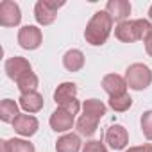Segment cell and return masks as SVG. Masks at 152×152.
<instances>
[{
	"instance_id": "cell-1",
	"label": "cell",
	"mask_w": 152,
	"mask_h": 152,
	"mask_svg": "<svg viewBox=\"0 0 152 152\" xmlns=\"http://www.w3.org/2000/svg\"><path fill=\"white\" fill-rule=\"evenodd\" d=\"M111 29H113V18L109 16V13L107 11H97L86 25L84 38L90 45L100 47L107 41Z\"/></svg>"
},
{
	"instance_id": "cell-2",
	"label": "cell",
	"mask_w": 152,
	"mask_h": 152,
	"mask_svg": "<svg viewBox=\"0 0 152 152\" xmlns=\"http://www.w3.org/2000/svg\"><path fill=\"white\" fill-rule=\"evenodd\" d=\"M152 32V23L148 20H125L116 25L115 36L124 43H132L138 39H147Z\"/></svg>"
},
{
	"instance_id": "cell-3",
	"label": "cell",
	"mask_w": 152,
	"mask_h": 152,
	"mask_svg": "<svg viewBox=\"0 0 152 152\" xmlns=\"http://www.w3.org/2000/svg\"><path fill=\"white\" fill-rule=\"evenodd\" d=\"M75 95H77V86L73 83H63V84L57 86V90L54 93V100L61 109H64V111H68L75 116L81 109V104L75 99Z\"/></svg>"
},
{
	"instance_id": "cell-4",
	"label": "cell",
	"mask_w": 152,
	"mask_h": 152,
	"mask_svg": "<svg viewBox=\"0 0 152 152\" xmlns=\"http://www.w3.org/2000/svg\"><path fill=\"white\" fill-rule=\"evenodd\" d=\"M125 81H127L129 88H132L136 91H141V90L148 88V84L152 81V72L147 64L134 63L125 70Z\"/></svg>"
},
{
	"instance_id": "cell-5",
	"label": "cell",
	"mask_w": 152,
	"mask_h": 152,
	"mask_svg": "<svg viewBox=\"0 0 152 152\" xmlns=\"http://www.w3.org/2000/svg\"><path fill=\"white\" fill-rule=\"evenodd\" d=\"M64 2H56V0H39L34 6V16L39 25H50L54 23L57 16V9H61Z\"/></svg>"
},
{
	"instance_id": "cell-6",
	"label": "cell",
	"mask_w": 152,
	"mask_h": 152,
	"mask_svg": "<svg viewBox=\"0 0 152 152\" xmlns=\"http://www.w3.org/2000/svg\"><path fill=\"white\" fill-rule=\"evenodd\" d=\"M43 41V34L36 25H25L18 31V43L25 50H36Z\"/></svg>"
},
{
	"instance_id": "cell-7",
	"label": "cell",
	"mask_w": 152,
	"mask_h": 152,
	"mask_svg": "<svg viewBox=\"0 0 152 152\" xmlns=\"http://www.w3.org/2000/svg\"><path fill=\"white\" fill-rule=\"evenodd\" d=\"M22 22L20 6L13 0H4L0 4V25L4 27H16Z\"/></svg>"
},
{
	"instance_id": "cell-8",
	"label": "cell",
	"mask_w": 152,
	"mask_h": 152,
	"mask_svg": "<svg viewBox=\"0 0 152 152\" xmlns=\"http://www.w3.org/2000/svg\"><path fill=\"white\" fill-rule=\"evenodd\" d=\"M106 143L113 148V150H122L127 147L129 143V134H127V129L124 125H111L107 131H106Z\"/></svg>"
},
{
	"instance_id": "cell-9",
	"label": "cell",
	"mask_w": 152,
	"mask_h": 152,
	"mask_svg": "<svg viewBox=\"0 0 152 152\" xmlns=\"http://www.w3.org/2000/svg\"><path fill=\"white\" fill-rule=\"evenodd\" d=\"M6 72H7V77H9V79L18 81L23 73L32 72V68H31V63H29L25 57L15 56V57H11V59L6 61Z\"/></svg>"
},
{
	"instance_id": "cell-10",
	"label": "cell",
	"mask_w": 152,
	"mask_h": 152,
	"mask_svg": "<svg viewBox=\"0 0 152 152\" xmlns=\"http://www.w3.org/2000/svg\"><path fill=\"white\" fill-rule=\"evenodd\" d=\"M102 88L109 97H118V95L125 93L127 81L124 77H120V75H116V73H107L102 79Z\"/></svg>"
},
{
	"instance_id": "cell-11",
	"label": "cell",
	"mask_w": 152,
	"mask_h": 152,
	"mask_svg": "<svg viewBox=\"0 0 152 152\" xmlns=\"http://www.w3.org/2000/svg\"><path fill=\"white\" fill-rule=\"evenodd\" d=\"M72 125H73V115L72 113L57 107L50 115V127H52V131H56V132H66V131L72 129Z\"/></svg>"
},
{
	"instance_id": "cell-12",
	"label": "cell",
	"mask_w": 152,
	"mask_h": 152,
	"mask_svg": "<svg viewBox=\"0 0 152 152\" xmlns=\"http://www.w3.org/2000/svg\"><path fill=\"white\" fill-rule=\"evenodd\" d=\"M13 127L22 136H32L38 131V120L32 115H18V118L13 122Z\"/></svg>"
},
{
	"instance_id": "cell-13",
	"label": "cell",
	"mask_w": 152,
	"mask_h": 152,
	"mask_svg": "<svg viewBox=\"0 0 152 152\" xmlns=\"http://www.w3.org/2000/svg\"><path fill=\"white\" fill-rule=\"evenodd\" d=\"M106 11L109 13V16L116 22H125V18L131 15V4L127 0H109L107 6H106Z\"/></svg>"
},
{
	"instance_id": "cell-14",
	"label": "cell",
	"mask_w": 152,
	"mask_h": 152,
	"mask_svg": "<svg viewBox=\"0 0 152 152\" xmlns=\"http://www.w3.org/2000/svg\"><path fill=\"white\" fill-rule=\"evenodd\" d=\"M81 150V138L79 134H64L56 141V152H79Z\"/></svg>"
},
{
	"instance_id": "cell-15",
	"label": "cell",
	"mask_w": 152,
	"mask_h": 152,
	"mask_svg": "<svg viewBox=\"0 0 152 152\" xmlns=\"http://www.w3.org/2000/svg\"><path fill=\"white\" fill-rule=\"evenodd\" d=\"M20 107L27 113H38L43 107V95H39L38 91L32 93H25L20 97Z\"/></svg>"
},
{
	"instance_id": "cell-16",
	"label": "cell",
	"mask_w": 152,
	"mask_h": 152,
	"mask_svg": "<svg viewBox=\"0 0 152 152\" xmlns=\"http://www.w3.org/2000/svg\"><path fill=\"white\" fill-rule=\"evenodd\" d=\"M63 64L68 72H79L84 66V54L77 48H72L63 56Z\"/></svg>"
},
{
	"instance_id": "cell-17",
	"label": "cell",
	"mask_w": 152,
	"mask_h": 152,
	"mask_svg": "<svg viewBox=\"0 0 152 152\" xmlns=\"http://www.w3.org/2000/svg\"><path fill=\"white\" fill-rule=\"evenodd\" d=\"M83 115L91 116L95 120H100L106 115V104L100 102V100H97V99L84 100V104H83Z\"/></svg>"
},
{
	"instance_id": "cell-18",
	"label": "cell",
	"mask_w": 152,
	"mask_h": 152,
	"mask_svg": "<svg viewBox=\"0 0 152 152\" xmlns=\"http://www.w3.org/2000/svg\"><path fill=\"white\" fill-rule=\"evenodd\" d=\"M18 104L11 99H6L0 102V118L2 122H15L18 118Z\"/></svg>"
},
{
	"instance_id": "cell-19",
	"label": "cell",
	"mask_w": 152,
	"mask_h": 152,
	"mask_svg": "<svg viewBox=\"0 0 152 152\" xmlns=\"http://www.w3.org/2000/svg\"><path fill=\"white\" fill-rule=\"evenodd\" d=\"M97 127H99V120H95V118H91V116L83 115V116L77 120V132L83 134V136H86V138L93 136V134L97 132Z\"/></svg>"
},
{
	"instance_id": "cell-20",
	"label": "cell",
	"mask_w": 152,
	"mask_h": 152,
	"mask_svg": "<svg viewBox=\"0 0 152 152\" xmlns=\"http://www.w3.org/2000/svg\"><path fill=\"white\" fill-rule=\"evenodd\" d=\"M16 84H18V90L22 91V95L32 93V91H36V88H38V77H36V73L27 72V73H23L22 77L16 81Z\"/></svg>"
},
{
	"instance_id": "cell-21",
	"label": "cell",
	"mask_w": 152,
	"mask_h": 152,
	"mask_svg": "<svg viewBox=\"0 0 152 152\" xmlns=\"http://www.w3.org/2000/svg\"><path fill=\"white\" fill-rule=\"evenodd\" d=\"M131 106H132V99H131L127 93L118 95V97H111V99H109V107H111L113 111L124 113V111H127Z\"/></svg>"
},
{
	"instance_id": "cell-22",
	"label": "cell",
	"mask_w": 152,
	"mask_h": 152,
	"mask_svg": "<svg viewBox=\"0 0 152 152\" xmlns=\"http://www.w3.org/2000/svg\"><path fill=\"white\" fill-rule=\"evenodd\" d=\"M9 148H11V152H36L32 143H29L25 140H20V138L9 140Z\"/></svg>"
},
{
	"instance_id": "cell-23",
	"label": "cell",
	"mask_w": 152,
	"mask_h": 152,
	"mask_svg": "<svg viewBox=\"0 0 152 152\" xmlns=\"http://www.w3.org/2000/svg\"><path fill=\"white\" fill-rule=\"evenodd\" d=\"M141 131L147 140H152V111H145L141 115Z\"/></svg>"
},
{
	"instance_id": "cell-24",
	"label": "cell",
	"mask_w": 152,
	"mask_h": 152,
	"mask_svg": "<svg viewBox=\"0 0 152 152\" xmlns=\"http://www.w3.org/2000/svg\"><path fill=\"white\" fill-rule=\"evenodd\" d=\"M83 152H107V148H106L104 143H100V141H97V140H91V141L84 143Z\"/></svg>"
},
{
	"instance_id": "cell-25",
	"label": "cell",
	"mask_w": 152,
	"mask_h": 152,
	"mask_svg": "<svg viewBox=\"0 0 152 152\" xmlns=\"http://www.w3.org/2000/svg\"><path fill=\"white\" fill-rule=\"evenodd\" d=\"M125 152H152V145H150V143H145V145H141V147H131V148H127Z\"/></svg>"
},
{
	"instance_id": "cell-26",
	"label": "cell",
	"mask_w": 152,
	"mask_h": 152,
	"mask_svg": "<svg viewBox=\"0 0 152 152\" xmlns=\"http://www.w3.org/2000/svg\"><path fill=\"white\" fill-rule=\"evenodd\" d=\"M145 50H147L148 56H152V32H150V36L145 39Z\"/></svg>"
},
{
	"instance_id": "cell-27",
	"label": "cell",
	"mask_w": 152,
	"mask_h": 152,
	"mask_svg": "<svg viewBox=\"0 0 152 152\" xmlns=\"http://www.w3.org/2000/svg\"><path fill=\"white\" fill-rule=\"evenodd\" d=\"M0 147H2V152H11V148H9V141H6V140L0 141Z\"/></svg>"
},
{
	"instance_id": "cell-28",
	"label": "cell",
	"mask_w": 152,
	"mask_h": 152,
	"mask_svg": "<svg viewBox=\"0 0 152 152\" xmlns=\"http://www.w3.org/2000/svg\"><path fill=\"white\" fill-rule=\"evenodd\" d=\"M148 18H150V22H152V6H150V9H148Z\"/></svg>"
}]
</instances>
